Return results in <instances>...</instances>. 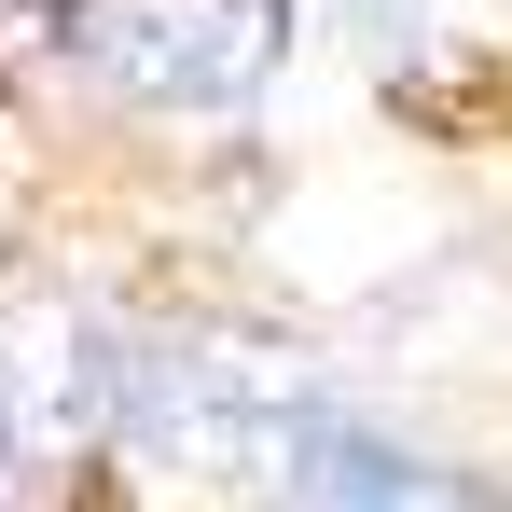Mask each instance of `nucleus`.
Segmentation results:
<instances>
[{"instance_id": "423d86ee", "label": "nucleus", "mask_w": 512, "mask_h": 512, "mask_svg": "<svg viewBox=\"0 0 512 512\" xmlns=\"http://www.w3.org/2000/svg\"><path fill=\"white\" fill-rule=\"evenodd\" d=\"M0 485H14V429H0Z\"/></svg>"}, {"instance_id": "39448f33", "label": "nucleus", "mask_w": 512, "mask_h": 512, "mask_svg": "<svg viewBox=\"0 0 512 512\" xmlns=\"http://www.w3.org/2000/svg\"><path fill=\"white\" fill-rule=\"evenodd\" d=\"M346 14H360V42H374V56H402V42H416V0H346Z\"/></svg>"}, {"instance_id": "f257e3e1", "label": "nucleus", "mask_w": 512, "mask_h": 512, "mask_svg": "<svg viewBox=\"0 0 512 512\" xmlns=\"http://www.w3.org/2000/svg\"><path fill=\"white\" fill-rule=\"evenodd\" d=\"M319 416V374L305 360H277L263 333H222V319H180V333H125V416L167 471L194 485H277V457L305 443Z\"/></svg>"}, {"instance_id": "20e7f679", "label": "nucleus", "mask_w": 512, "mask_h": 512, "mask_svg": "<svg viewBox=\"0 0 512 512\" xmlns=\"http://www.w3.org/2000/svg\"><path fill=\"white\" fill-rule=\"evenodd\" d=\"M263 499H277V512H471V485H457V471H429L416 443H388L374 416L319 402L305 443L277 457V485H263Z\"/></svg>"}, {"instance_id": "f03ea898", "label": "nucleus", "mask_w": 512, "mask_h": 512, "mask_svg": "<svg viewBox=\"0 0 512 512\" xmlns=\"http://www.w3.org/2000/svg\"><path fill=\"white\" fill-rule=\"evenodd\" d=\"M56 56L125 111L222 125L277 84L291 56V0H56Z\"/></svg>"}, {"instance_id": "7ed1b4c3", "label": "nucleus", "mask_w": 512, "mask_h": 512, "mask_svg": "<svg viewBox=\"0 0 512 512\" xmlns=\"http://www.w3.org/2000/svg\"><path fill=\"white\" fill-rule=\"evenodd\" d=\"M125 416V333L84 319V305H14L0 319V429H14V457L28 443H97V429Z\"/></svg>"}]
</instances>
